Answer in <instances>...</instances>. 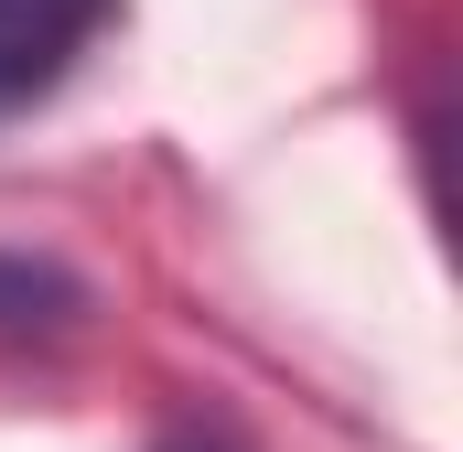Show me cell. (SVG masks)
Wrapping results in <instances>:
<instances>
[{
    "label": "cell",
    "mask_w": 463,
    "mask_h": 452,
    "mask_svg": "<svg viewBox=\"0 0 463 452\" xmlns=\"http://www.w3.org/2000/svg\"><path fill=\"white\" fill-rule=\"evenodd\" d=\"M118 0H0V118L54 98L76 76V54L109 33Z\"/></svg>",
    "instance_id": "6da1fadb"
},
{
    "label": "cell",
    "mask_w": 463,
    "mask_h": 452,
    "mask_svg": "<svg viewBox=\"0 0 463 452\" xmlns=\"http://www.w3.org/2000/svg\"><path fill=\"white\" fill-rule=\"evenodd\" d=\"M65 324H87V280L0 248V334H65Z\"/></svg>",
    "instance_id": "7a4b0ae2"
},
{
    "label": "cell",
    "mask_w": 463,
    "mask_h": 452,
    "mask_svg": "<svg viewBox=\"0 0 463 452\" xmlns=\"http://www.w3.org/2000/svg\"><path fill=\"white\" fill-rule=\"evenodd\" d=\"M162 452H227V442H162Z\"/></svg>",
    "instance_id": "3957f363"
}]
</instances>
